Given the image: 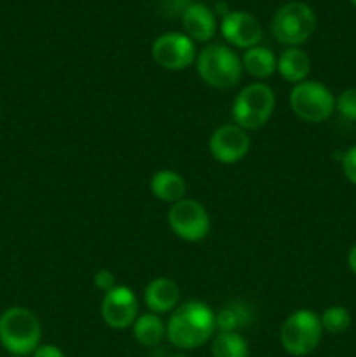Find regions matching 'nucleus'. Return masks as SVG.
<instances>
[{
  "mask_svg": "<svg viewBox=\"0 0 356 357\" xmlns=\"http://www.w3.org/2000/svg\"><path fill=\"white\" fill-rule=\"evenodd\" d=\"M276 72L283 80L295 86L307 80L311 73V58L304 49L286 47L276 61Z\"/></svg>",
  "mask_w": 356,
  "mask_h": 357,
  "instance_id": "16",
  "label": "nucleus"
},
{
  "mask_svg": "<svg viewBox=\"0 0 356 357\" xmlns=\"http://www.w3.org/2000/svg\"><path fill=\"white\" fill-rule=\"evenodd\" d=\"M149 188L150 194L157 201L168 202V204H175V202L181 201L187 194V183H185L184 176L173 169L156 171L150 178Z\"/></svg>",
  "mask_w": 356,
  "mask_h": 357,
  "instance_id": "15",
  "label": "nucleus"
},
{
  "mask_svg": "<svg viewBox=\"0 0 356 357\" xmlns=\"http://www.w3.org/2000/svg\"><path fill=\"white\" fill-rule=\"evenodd\" d=\"M276 108V93L269 84L251 82L237 93L232 101V121L250 131L264 128L271 121Z\"/></svg>",
  "mask_w": 356,
  "mask_h": 357,
  "instance_id": "4",
  "label": "nucleus"
},
{
  "mask_svg": "<svg viewBox=\"0 0 356 357\" xmlns=\"http://www.w3.org/2000/svg\"><path fill=\"white\" fill-rule=\"evenodd\" d=\"M131 330L133 338L142 347H159L164 338H166V323H164L159 314L154 312L140 314Z\"/></svg>",
  "mask_w": 356,
  "mask_h": 357,
  "instance_id": "17",
  "label": "nucleus"
},
{
  "mask_svg": "<svg viewBox=\"0 0 356 357\" xmlns=\"http://www.w3.org/2000/svg\"><path fill=\"white\" fill-rule=\"evenodd\" d=\"M93 284L103 293L110 291L112 288H115V286H117L115 284L114 272L108 271V268H100V271L93 275Z\"/></svg>",
  "mask_w": 356,
  "mask_h": 357,
  "instance_id": "24",
  "label": "nucleus"
},
{
  "mask_svg": "<svg viewBox=\"0 0 356 357\" xmlns=\"http://www.w3.org/2000/svg\"><path fill=\"white\" fill-rule=\"evenodd\" d=\"M42 344V324L34 310L13 305L0 314V345L13 357H28Z\"/></svg>",
  "mask_w": 356,
  "mask_h": 357,
  "instance_id": "2",
  "label": "nucleus"
},
{
  "mask_svg": "<svg viewBox=\"0 0 356 357\" xmlns=\"http://www.w3.org/2000/svg\"><path fill=\"white\" fill-rule=\"evenodd\" d=\"M251 321V310L244 303H229L215 312L216 333H239Z\"/></svg>",
  "mask_w": 356,
  "mask_h": 357,
  "instance_id": "19",
  "label": "nucleus"
},
{
  "mask_svg": "<svg viewBox=\"0 0 356 357\" xmlns=\"http://www.w3.org/2000/svg\"><path fill=\"white\" fill-rule=\"evenodd\" d=\"M349 2H351V3H353V6H355V7H356V0H349Z\"/></svg>",
  "mask_w": 356,
  "mask_h": 357,
  "instance_id": "28",
  "label": "nucleus"
},
{
  "mask_svg": "<svg viewBox=\"0 0 356 357\" xmlns=\"http://www.w3.org/2000/svg\"><path fill=\"white\" fill-rule=\"evenodd\" d=\"M195 70L208 87L229 91L243 79V63L230 45L208 44L198 52Z\"/></svg>",
  "mask_w": 356,
  "mask_h": 357,
  "instance_id": "3",
  "label": "nucleus"
},
{
  "mask_svg": "<svg viewBox=\"0 0 356 357\" xmlns=\"http://www.w3.org/2000/svg\"><path fill=\"white\" fill-rule=\"evenodd\" d=\"M348 267L356 275V244H353L348 251Z\"/></svg>",
  "mask_w": 356,
  "mask_h": 357,
  "instance_id": "26",
  "label": "nucleus"
},
{
  "mask_svg": "<svg viewBox=\"0 0 356 357\" xmlns=\"http://www.w3.org/2000/svg\"><path fill=\"white\" fill-rule=\"evenodd\" d=\"M140 316V303L129 286L117 284L101 298V319L112 330H128Z\"/></svg>",
  "mask_w": 356,
  "mask_h": 357,
  "instance_id": "10",
  "label": "nucleus"
},
{
  "mask_svg": "<svg viewBox=\"0 0 356 357\" xmlns=\"http://www.w3.org/2000/svg\"><path fill=\"white\" fill-rule=\"evenodd\" d=\"M323 326L314 310L299 309L290 314L279 330V342L286 354L293 357L309 356L323 340Z\"/></svg>",
  "mask_w": 356,
  "mask_h": 357,
  "instance_id": "5",
  "label": "nucleus"
},
{
  "mask_svg": "<svg viewBox=\"0 0 356 357\" xmlns=\"http://www.w3.org/2000/svg\"><path fill=\"white\" fill-rule=\"evenodd\" d=\"M288 103L295 117L307 124H321L335 114V94L318 80H304L290 91Z\"/></svg>",
  "mask_w": 356,
  "mask_h": 357,
  "instance_id": "7",
  "label": "nucleus"
},
{
  "mask_svg": "<svg viewBox=\"0 0 356 357\" xmlns=\"http://www.w3.org/2000/svg\"><path fill=\"white\" fill-rule=\"evenodd\" d=\"M143 300L149 312L171 314L180 305V286L171 278H156L145 286Z\"/></svg>",
  "mask_w": 356,
  "mask_h": 357,
  "instance_id": "14",
  "label": "nucleus"
},
{
  "mask_svg": "<svg viewBox=\"0 0 356 357\" xmlns=\"http://www.w3.org/2000/svg\"><path fill=\"white\" fill-rule=\"evenodd\" d=\"M318 20L314 10L306 2L283 3L272 16L271 30L276 40L286 47H300L316 31Z\"/></svg>",
  "mask_w": 356,
  "mask_h": 357,
  "instance_id": "6",
  "label": "nucleus"
},
{
  "mask_svg": "<svg viewBox=\"0 0 356 357\" xmlns=\"http://www.w3.org/2000/svg\"><path fill=\"white\" fill-rule=\"evenodd\" d=\"M276 61L278 58L274 52L264 45H255V47L246 49L241 56V63H243V70L250 77L257 80H265L276 73Z\"/></svg>",
  "mask_w": 356,
  "mask_h": 357,
  "instance_id": "18",
  "label": "nucleus"
},
{
  "mask_svg": "<svg viewBox=\"0 0 356 357\" xmlns=\"http://www.w3.org/2000/svg\"><path fill=\"white\" fill-rule=\"evenodd\" d=\"M251 149L250 132L237 124H223L209 136V153L220 164H236Z\"/></svg>",
  "mask_w": 356,
  "mask_h": 357,
  "instance_id": "11",
  "label": "nucleus"
},
{
  "mask_svg": "<svg viewBox=\"0 0 356 357\" xmlns=\"http://www.w3.org/2000/svg\"><path fill=\"white\" fill-rule=\"evenodd\" d=\"M152 59L164 70L181 72L195 63L198 51L194 40L180 31H166L152 42L150 47Z\"/></svg>",
  "mask_w": 356,
  "mask_h": 357,
  "instance_id": "9",
  "label": "nucleus"
},
{
  "mask_svg": "<svg viewBox=\"0 0 356 357\" xmlns=\"http://www.w3.org/2000/svg\"><path fill=\"white\" fill-rule=\"evenodd\" d=\"M31 357H66L65 352L58 347V345L52 344H40Z\"/></svg>",
  "mask_w": 356,
  "mask_h": 357,
  "instance_id": "25",
  "label": "nucleus"
},
{
  "mask_svg": "<svg viewBox=\"0 0 356 357\" xmlns=\"http://www.w3.org/2000/svg\"><path fill=\"white\" fill-rule=\"evenodd\" d=\"M213 357H248L250 345L241 333H215L212 338Z\"/></svg>",
  "mask_w": 356,
  "mask_h": 357,
  "instance_id": "20",
  "label": "nucleus"
},
{
  "mask_svg": "<svg viewBox=\"0 0 356 357\" xmlns=\"http://www.w3.org/2000/svg\"><path fill=\"white\" fill-rule=\"evenodd\" d=\"M341 166L346 180L356 187V145L349 146L346 152H342Z\"/></svg>",
  "mask_w": 356,
  "mask_h": 357,
  "instance_id": "23",
  "label": "nucleus"
},
{
  "mask_svg": "<svg viewBox=\"0 0 356 357\" xmlns=\"http://www.w3.org/2000/svg\"><path fill=\"white\" fill-rule=\"evenodd\" d=\"M220 33L229 45L246 51L260 44L262 24L246 10H229L220 21Z\"/></svg>",
  "mask_w": 356,
  "mask_h": 357,
  "instance_id": "12",
  "label": "nucleus"
},
{
  "mask_svg": "<svg viewBox=\"0 0 356 357\" xmlns=\"http://www.w3.org/2000/svg\"><path fill=\"white\" fill-rule=\"evenodd\" d=\"M181 26L184 33L191 40L206 44L215 37L218 30V20L216 14L205 3H188L181 13Z\"/></svg>",
  "mask_w": 356,
  "mask_h": 357,
  "instance_id": "13",
  "label": "nucleus"
},
{
  "mask_svg": "<svg viewBox=\"0 0 356 357\" xmlns=\"http://www.w3.org/2000/svg\"><path fill=\"white\" fill-rule=\"evenodd\" d=\"M168 225L178 239L185 243H201L209 236L212 218L201 202L185 197L171 204L168 211Z\"/></svg>",
  "mask_w": 356,
  "mask_h": 357,
  "instance_id": "8",
  "label": "nucleus"
},
{
  "mask_svg": "<svg viewBox=\"0 0 356 357\" xmlns=\"http://www.w3.org/2000/svg\"><path fill=\"white\" fill-rule=\"evenodd\" d=\"M216 333L215 312L199 300L180 303L166 321V338L180 351H195Z\"/></svg>",
  "mask_w": 356,
  "mask_h": 357,
  "instance_id": "1",
  "label": "nucleus"
},
{
  "mask_svg": "<svg viewBox=\"0 0 356 357\" xmlns=\"http://www.w3.org/2000/svg\"><path fill=\"white\" fill-rule=\"evenodd\" d=\"M335 112L349 122H356V87L342 91L335 96Z\"/></svg>",
  "mask_w": 356,
  "mask_h": 357,
  "instance_id": "22",
  "label": "nucleus"
},
{
  "mask_svg": "<svg viewBox=\"0 0 356 357\" xmlns=\"http://www.w3.org/2000/svg\"><path fill=\"white\" fill-rule=\"evenodd\" d=\"M321 326L325 333L342 335L351 326V314L342 305H330L320 314Z\"/></svg>",
  "mask_w": 356,
  "mask_h": 357,
  "instance_id": "21",
  "label": "nucleus"
},
{
  "mask_svg": "<svg viewBox=\"0 0 356 357\" xmlns=\"http://www.w3.org/2000/svg\"><path fill=\"white\" fill-rule=\"evenodd\" d=\"M171 357H188V356L184 354V352H178V354H173Z\"/></svg>",
  "mask_w": 356,
  "mask_h": 357,
  "instance_id": "27",
  "label": "nucleus"
}]
</instances>
